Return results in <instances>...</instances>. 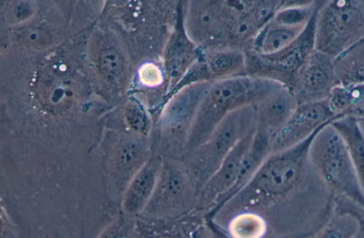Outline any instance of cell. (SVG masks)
Returning <instances> with one entry per match:
<instances>
[{"label": "cell", "mask_w": 364, "mask_h": 238, "mask_svg": "<svg viewBox=\"0 0 364 238\" xmlns=\"http://www.w3.org/2000/svg\"><path fill=\"white\" fill-rule=\"evenodd\" d=\"M255 131L247 135L231 150L217 171L201 188L197 212H213L225 202L236 183L242 158L252 142Z\"/></svg>", "instance_id": "cell-11"}, {"label": "cell", "mask_w": 364, "mask_h": 238, "mask_svg": "<svg viewBox=\"0 0 364 238\" xmlns=\"http://www.w3.org/2000/svg\"><path fill=\"white\" fill-rule=\"evenodd\" d=\"M162 161L159 158L149 159L132 178L122 202L126 215L132 217L144 212L155 190Z\"/></svg>", "instance_id": "cell-15"}, {"label": "cell", "mask_w": 364, "mask_h": 238, "mask_svg": "<svg viewBox=\"0 0 364 238\" xmlns=\"http://www.w3.org/2000/svg\"><path fill=\"white\" fill-rule=\"evenodd\" d=\"M323 126L302 142L270 154L253 177L215 212L260 213L304 202L310 197V174L314 170L309 160L310 146Z\"/></svg>", "instance_id": "cell-1"}, {"label": "cell", "mask_w": 364, "mask_h": 238, "mask_svg": "<svg viewBox=\"0 0 364 238\" xmlns=\"http://www.w3.org/2000/svg\"><path fill=\"white\" fill-rule=\"evenodd\" d=\"M299 105L293 90L280 83L257 102L256 129L275 134L286 124Z\"/></svg>", "instance_id": "cell-14"}, {"label": "cell", "mask_w": 364, "mask_h": 238, "mask_svg": "<svg viewBox=\"0 0 364 238\" xmlns=\"http://www.w3.org/2000/svg\"><path fill=\"white\" fill-rule=\"evenodd\" d=\"M201 59L210 82L241 75L247 65L245 54L232 48L203 50Z\"/></svg>", "instance_id": "cell-17"}, {"label": "cell", "mask_w": 364, "mask_h": 238, "mask_svg": "<svg viewBox=\"0 0 364 238\" xmlns=\"http://www.w3.org/2000/svg\"><path fill=\"white\" fill-rule=\"evenodd\" d=\"M331 124L343 139L364 188V132L358 116L346 114L336 119Z\"/></svg>", "instance_id": "cell-18"}, {"label": "cell", "mask_w": 364, "mask_h": 238, "mask_svg": "<svg viewBox=\"0 0 364 238\" xmlns=\"http://www.w3.org/2000/svg\"><path fill=\"white\" fill-rule=\"evenodd\" d=\"M318 10L301 34L284 50L272 56L259 57L262 63L273 70L274 80L291 89L298 72L315 50V26Z\"/></svg>", "instance_id": "cell-12"}, {"label": "cell", "mask_w": 364, "mask_h": 238, "mask_svg": "<svg viewBox=\"0 0 364 238\" xmlns=\"http://www.w3.org/2000/svg\"><path fill=\"white\" fill-rule=\"evenodd\" d=\"M364 38V0L323 1L315 26V50L335 58Z\"/></svg>", "instance_id": "cell-5"}, {"label": "cell", "mask_w": 364, "mask_h": 238, "mask_svg": "<svg viewBox=\"0 0 364 238\" xmlns=\"http://www.w3.org/2000/svg\"><path fill=\"white\" fill-rule=\"evenodd\" d=\"M310 162L326 188L364 209V188L339 133L331 124L315 136Z\"/></svg>", "instance_id": "cell-3"}, {"label": "cell", "mask_w": 364, "mask_h": 238, "mask_svg": "<svg viewBox=\"0 0 364 238\" xmlns=\"http://www.w3.org/2000/svg\"><path fill=\"white\" fill-rule=\"evenodd\" d=\"M338 85H364V38L333 58Z\"/></svg>", "instance_id": "cell-20"}, {"label": "cell", "mask_w": 364, "mask_h": 238, "mask_svg": "<svg viewBox=\"0 0 364 238\" xmlns=\"http://www.w3.org/2000/svg\"><path fill=\"white\" fill-rule=\"evenodd\" d=\"M337 85L333 58L314 50L298 72L291 90L300 104L327 100Z\"/></svg>", "instance_id": "cell-10"}, {"label": "cell", "mask_w": 364, "mask_h": 238, "mask_svg": "<svg viewBox=\"0 0 364 238\" xmlns=\"http://www.w3.org/2000/svg\"><path fill=\"white\" fill-rule=\"evenodd\" d=\"M356 216L359 222V228L353 238H364V221H362L358 215Z\"/></svg>", "instance_id": "cell-29"}, {"label": "cell", "mask_w": 364, "mask_h": 238, "mask_svg": "<svg viewBox=\"0 0 364 238\" xmlns=\"http://www.w3.org/2000/svg\"><path fill=\"white\" fill-rule=\"evenodd\" d=\"M327 102L336 116L353 114L364 107V85H337L331 92Z\"/></svg>", "instance_id": "cell-22"}, {"label": "cell", "mask_w": 364, "mask_h": 238, "mask_svg": "<svg viewBox=\"0 0 364 238\" xmlns=\"http://www.w3.org/2000/svg\"><path fill=\"white\" fill-rule=\"evenodd\" d=\"M342 116H336L332 112L327 100L299 104L286 124L275 134L272 153L302 142L321 127Z\"/></svg>", "instance_id": "cell-9"}, {"label": "cell", "mask_w": 364, "mask_h": 238, "mask_svg": "<svg viewBox=\"0 0 364 238\" xmlns=\"http://www.w3.org/2000/svg\"><path fill=\"white\" fill-rule=\"evenodd\" d=\"M273 139L274 135L271 133L255 129L252 142L242 158L236 183L225 202L234 196L253 177L272 154Z\"/></svg>", "instance_id": "cell-16"}, {"label": "cell", "mask_w": 364, "mask_h": 238, "mask_svg": "<svg viewBox=\"0 0 364 238\" xmlns=\"http://www.w3.org/2000/svg\"><path fill=\"white\" fill-rule=\"evenodd\" d=\"M161 220L142 217L135 220L136 238H186L164 227Z\"/></svg>", "instance_id": "cell-24"}, {"label": "cell", "mask_w": 364, "mask_h": 238, "mask_svg": "<svg viewBox=\"0 0 364 238\" xmlns=\"http://www.w3.org/2000/svg\"><path fill=\"white\" fill-rule=\"evenodd\" d=\"M267 229L265 218L252 211L237 212L228 224L231 238H263Z\"/></svg>", "instance_id": "cell-23"}, {"label": "cell", "mask_w": 364, "mask_h": 238, "mask_svg": "<svg viewBox=\"0 0 364 238\" xmlns=\"http://www.w3.org/2000/svg\"><path fill=\"white\" fill-rule=\"evenodd\" d=\"M255 128V104L240 107L228 114L201 146L181 158L200 190L231 150Z\"/></svg>", "instance_id": "cell-4"}, {"label": "cell", "mask_w": 364, "mask_h": 238, "mask_svg": "<svg viewBox=\"0 0 364 238\" xmlns=\"http://www.w3.org/2000/svg\"><path fill=\"white\" fill-rule=\"evenodd\" d=\"M199 188L181 158L162 161L154 193L142 213L145 217L171 220L197 212Z\"/></svg>", "instance_id": "cell-6"}, {"label": "cell", "mask_w": 364, "mask_h": 238, "mask_svg": "<svg viewBox=\"0 0 364 238\" xmlns=\"http://www.w3.org/2000/svg\"><path fill=\"white\" fill-rule=\"evenodd\" d=\"M304 28L285 26L271 19L252 39V50L258 57L274 55L292 43Z\"/></svg>", "instance_id": "cell-19"}, {"label": "cell", "mask_w": 364, "mask_h": 238, "mask_svg": "<svg viewBox=\"0 0 364 238\" xmlns=\"http://www.w3.org/2000/svg\"><path fill=\"white\" fill-rule=\"evenodd\" d=\"M127 120L130 126L139 133H146L149 123L145 112L139 107H134L127 112Z\"/></svg>", "instance_id": "cell-27"}, {"label": "cell", "mask_w": 364, "mask_h": 238, "mask_svg": "<svg viewBox=\"0 0 364 238\" xmlns=\"http://www.w3.org/2000/svg\"><path fill=\"white\" fill-rule=\"evenodd\" d=\"M97 238H136L135 221L120 216L106 227Z\"/></svg>", "instance_id": "cell-25"}, {"label": "cell", "mask_w": 364, "mask_h": 238, "mask_svg": "<svg viewBox=\"0 0 364 238\" xmlns=\"http://www.w3.org/2000/svg\"><path fill=\"white\" fill-rule=\"evenodd\" d=\"M279 83L272 78L245 75L213 82L196 113L181 158L201 146L228 114L255 104Z\"/></svg>", "instance_id": "cell-2"}, {"label": "cell", "mask_w": 364, "mask_h": 238, "mask_svg": "<svg viewBox=\"0 0 364 238\" xmlns=\"http://www.w3.org/2000/svg\"><path fill=\"white\" fill-rule=\"evenodd\" d=\"M102 72L111 77H118L123 70V61L119 53L113 48L102 51L100 56Z\"/></svg>", "instance_id": "cell-26"}, {"label": "cell", "mask_w": 364, "mask_h": 238, "mask_svg": "<svg viewBox=\"0 0 364 238\" xmlns=\"http://www.w3.org/2000/svg\"><path fill=\"white\" fill-rule=\"evenodd\" d=\"M212 82L196 83L180 90L163 107L161 124L171 158H181L196 113Z\"/></svg>", "instance_id": "cell-7"}, {"label": "cell", "mask_w": 364, "mask_h": 238, "mask_svg": "<svg viewBox=\"0 0 364 238\" xmlns=\"http://www.w3.org/2000/svg\"><path fill=\"white\" fill-rule=\"evenodd\" d=\"M141 82L148 86L155 87L161 85L163 82V73L159 67L148 63L141 68L140 73Z\"/></svg>", "instance_id": "cell-28"}, {"label": "cell", "mask_w": 364, "mask_h": 238, "mask_svg": "<svg viewBox=\"0 0 364 238\" xmlns=\"http://www.w3.org/2000/svg\"><path fill=\"white\" fill-rule=\"evenodd\" d=\"M144 153V146L138 141L129 142L119 148L115 164L118 186L125 185L127 188L134 175L146 163L143 162Z\"/></svg>", "instance_id": "cell-21"}, {"label": "cell", "mask_w": 364, "mask_h": 238, "mask_svg": "<svg viewBox=\"0 0 364 238\" xmlns=\"http://www.w3.org/2000/svg\"><path fill=\"white\" fill-rule=\"evenodd\" d=\"M184 9L183 18L189 38L203 50L215 49L229 39L226 1H191Z\"/></svg>", "instance_id": "cell-8"}, {"label": "cell", "mask_w": 364, "mask_h": 238, "mask_svg": "<svg viewBox=\"0 0 364 238\" xmlns=\"http://www.w3.org/2000/svg\"><path fill=\"white\" fill-rule=\"evenodd\" d=\"M203 53L188 36L183 18V6L179 4L173 31L170 38L165 59V70L170 92L199 60Z\"/></svg>", "instance_id": "cell-13"}]
</instances>
